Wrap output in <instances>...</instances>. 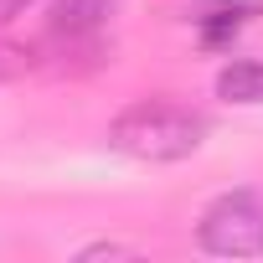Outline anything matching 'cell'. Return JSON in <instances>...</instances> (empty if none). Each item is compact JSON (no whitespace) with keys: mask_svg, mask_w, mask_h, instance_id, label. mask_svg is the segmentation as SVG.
<instances>
[{"mask_svg":"<svg viewBox=\"0 0 263 263\" xmlns=\"http://www.w3.org/2000/svg\"><path fill=\"white\" fill-rule=\"evenodd\" d=\"M108 145L129 160L171 165L206 145V114H196L191 103H176V98H140L108 124Z\"/></svg>","mask_w":263,"mask_h":263,"instance_id":"obj_1","label":"cell"},{"mask_svg":"<svg viewBox=\"0 0 263 263\" xmlns=\"http://www.w3.org/2000/svg\"><path fill=\"white\" fill-rule=\"evenodd\" d=\"M196 242L212 258H263V191L237 186L212 196L196 222Z\"/></svg>","mask_w":263,"mask_h":263,"instance_id":"obj_2","label":"cell"},{"mask_svg":"<svg viewBox=\"0 0 263 263\" xmlns=\"http://www.w3.org/2000/svg\"><path fill=\"white\" fill-rule=\"evenodd\" d=\"M263 16V0H212V6H201L191 21L201 31L206 47H227L237 31H248L253 21Z\"/></svg>","mask_w":263,"mask_h":263,"instance_id":"obj_3","label":"cell"},{"mask_svg":"<svg viewBox=\"0 0 263 263\" xmlns=\"http://www.w3.org/2000/svg\"><path fill=\"white\" fill-rule=\"evenodd\" d=\"M124 0H57L52 6V36H98Z\"/></svg>","mask_w":263,"mask_h":263,"instance_id":"obj_4","label":"cell"},{"mask_svg":"<svg viewBox=\"0 0 263 263\" xmlns=\"http://www.w3.org/2000/svg\"><path fill=\"white\" fill-rule=\"evenodd\" d=\"M217 98H222V103L258 108V103H263V62H253V57L227 62V67L217 72Z\"/></svg>","mask_w":263,"mask_h":263,"instance_id":"obj_5","label":"cell"},{"mask_svg":"<svg viewBox=\"0 0 263 263\" xmlns=\"http://www.w3.org/2000/svg\"><path fill=\"white\" fill-rule=\"evenodd\" d=\"M36 67V52H26L21 42H6L0 36V83H16V78H26Z\"/></svg>","mask_w":263,"mask_h":263,"instance_id":"obj_6","label":"cell"},{"mask_svg":"<svg viewBox=\"0 0 263 263\" xmlns=\"http://www.w3.org/2000/svg\"><path fill=\"white\" fill-rule=\"evenodd\" d=\"M78 258L83 263H93V258H135V248H124V242H88Z\"/></svg>","mask_w":263,"mask_h":263,"instance_id":"obj_7","label":"cell"},{"mask_svg":"<svg viewBox=\"0 0 263 263\" xmlns=\"http://www.w3.org/2000/svg\"><path fill=\"white\" fill-rule=\"evenodd\" d=\"M31 6H36V0H0V26H11V21H16V16H26Z\"/></svg>","mask_w":263,"mask_h":263,"instance_id":"obj_8","label":"cell"}]
</instances>
